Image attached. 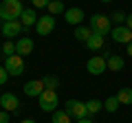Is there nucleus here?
<instances>
[{
    "label": "nucleus",
    "instance_id": "27",
    "mask_svg": "<svg viewBox=\"0 0 132 123\" xmlns=\"http://www.w3.org/2000/svg\"><path fill=\"white\" fill-rule=\"evenodd\" d=\"M31 2H33V7H40V9H42V7H48L51 0H31Z\"/></svg>",
    "mask_w": 132,
    "mask_h": 123
},
{
    "label": "nucleus",
    "instance_id": "13",
    "mask_svg": "<svg viewBox=\"0 0 132 123\" xmlns=\"http://www.w3.org/2000/svg\"><path fill=\"white\" fill-rule=\"evenodd\" d=\"M106 66H108V71L117 73V71H123V66H126V61H123L121 55H110V53H106Z\"/></svg>",
    "mask_w": 132,
    "mask_h": 123
},
{
    "label": "nucleus",
    "instance_id": "25",
    "mask_svg": "<svg viewBox=\"0 0 132 123\" xmlns=\"http://www.w3.org/2000/svg\"><path fill=\"white\" fill-rule=\"evenodd\" d=\"M110 20H112V22H117V24H126V20H128V15L123 13V11H114V13L110 15Z\"/></svg>",
    "mask_w": 132,
    "mask_h": 123
},
{
    "label": "nucleus",
    "instance_id": "19",
    "mask_svg": "<svg viewBox=\"0 0 132 123\" xmlns=\"http://www.w3.org/2000/svg\"><path fill=\"white\" fill-rule=\"evenodd\" d=\"M93 35V29L90 27H77L75 29V40H79V42H88V38Z\"/></svg>",
    "mask_w": 132,
    "mask_h": 123
},
{
    "label": "nucleus",
    "instance_id": "23",
    "mask_svg": "<svg viewBox=\"0 0 132 123\" xmlns=\"http://www.w3.org/2000/svg\"><path fill=\"white\" fill-rule=\"evenodd\" d=\"M0 53H5L7 57H9V55H15V42H11V40H7V42L2 44V51H0Z\"/></svg>",
    "mask_w": 132,
    "mask_h": 123
},
{
    "label": "nucleus",
    "instance_id": "1",
    "mask_svg": "<svg viewBox=\"0 0 132 123\" xmlns=\"http://www.w3.org/2000/svg\"><path fill=\"white\" fill-rule=\"evenodd\" d=\"M22 11H24V7H22L20 0H2V2H0V18H2V22L20 20Z\"/></svg>",
    "mask_w": 132,
    "mask_h": 123
},
{
    "label": "nucleus",
    "instance_id": "10",
    "mask_svg": "<svg viewBox=\"0 0 132 123\" xmlns=\"http://www.w3.org/2000/svg\"><path fill=\"white\" fill-rule=\"evenodd\" d=\"M22 22L20 20H9V22H2V33H5V38H15V35L22 33Z\"/></svg>",
    "mask_w": 132,
    "mask_h": 123
},
{
    "label": "nucleus",
    "instance_id": "17",
    "mask_svg": "<svg viewBox=\"0 0 132 123\" xmlns=\"http://www.w3.org/2000/svg\"><path fill=\"white\" fill-rule=\"evenodd\" d=\"M117 99L121 106H132V88H121L117 92Z\"/></svg>",
    "mask_w": 132,
    "mask_h": 123
},
{
    "label": "nucleus",
    "instance_id": "18",
    "mask_svg": "<svg viewBox=\"0 0 132 123\" xmlns=\"http://www.w3.org/2000/svg\"><path fill=\"white\" fill-rule=\"evenodd\" d=\"M46 9H48V13H51V15H60V13H66V7H64V2H62V0H51Z\"/></svg>",
    "mask_w": 132,
    "mask_h": 123
},
{
    "label": "nucleus",
    "instance_id": "12",
    "mask_svg": "<svg viewBox=\"0 0 132 123\" xmlns=\"http://www.w3.org/2000/svg\"><path fill=\"white\" fill-rule=\"evenodd\" d=\"M0 106H2V110H7V112H15L20 106L18 97L13 95V92H5V95L0 97Z\"/></svg>",
    "mask_w": 132,
    "mask_h": 123
},
{
    "label": "nucleus",
    "instance_id": "8",
    "mask_svg": "<svg viewBox=\"0 0 132 123\" xmlns=\"http://www.w3.org/2000/svg\"><path fill=\"white\" fill-rule=\"evenodd\" d=\"M86 68H88L90 75H101V73H106V71H108V66H106V57L104 55L90 57V59L86 61Z\"/></svg>",
    "mask_w": 132,
    "mask_h": 123
},
{
    "label": "nucleus",
    "instance_id": "32",
    "mask_svg": "<svg viewBox=\"0 0 132 123\" xmlns=\"http://www.w3.org/2000/svg\"><path fill=\"white\" fill-rule=\"evenodd\" d=\"M20 123H35L33 119H24V121H20Z\"/></svg>",
    "mask_w": 132,
    "mask_h": 123
},
{
    "label": "nucleus",
    "instance_id": "20",
    "mask_svg": "<svg viewBox=\"0 0 132 123\" xmlns=\"http://www.w3.org/2000/svg\"><path fill=\"white\" fill-rule=\"evenodd\" d=\"M119 99H117V95H112V97H108V99L104 101V110H108V112H117L119 110Z\"/></svg>",
    "mask_w": 132,
    "mask_h": 123
},
{
    "label": "nucleus",
    "instance_id": "33",
    "mask_svg": "<svg viewBox=\"0 0 132 123\" xmlns=\"http://www.w3.org/2000/svg\"><path fill=\"white\" fill-rule=\"evenodd\" d=\"M99 2H110V0H99Z\"/></svg>",
    "mask_w": 132,
    "mask_h": 123
},
{
    "label": "nucleus",
    "instance_id": "2",
    "mask_svg": "<svg viewBox=\"0 0 132 123\" xmlns=\"http://www.w3.org/2000/svg\"><path fill=\"white\" fill-rule=\"evenodd\" d=\"M110 15H104V13H95L93 18H90V29H93V33H97V35H108L112 29H110Z\"/></svg>",
    "mask_w": 132,
    "mask_h": 123
},
{
    "label": "nucleus",
    "instance_id": "4",
    "mask_svg": "<svg viewBox=\"0 0 132 123\" xmlns=\"http://www.w3.org/2000/svg\"><path fill=\"white\" fill-rule=\"evenodd\" d=\"M66 112H68V117L71 119H86L88 117V108H86L84 101H77V99H71V101H66Z\"/></svg>",
    "mask_w": 132,
    "mask_h": 123
},
{
    "label": "nucleus",
    "instance_id": "21",
    "mask_svg": "<svg viewBox=\"0 0 132 123\" xmlns=\"http://www.w3.org/2000/svg\"><path fill=\"white\" fill-rule=\"evenodd\" d=\"M51 123H71V117L66 110H55L53 112V121Z\"/></svg>",
    "mask_w": 132,
    "mask_h": 123
},
{
    "label": "nucleus",
    "instance_id": "7",
    "mask_svg": "<svg viewBox=\"0 0 132 123\" xmlns=\"http://www.w3.org/2000/svg\"><path fill=\"white\" fill-rule=\"evenodd\" d=\"M53 29H55V18H53L51 13H48V15H40L38 22H35V31H38V35H51Z\"/></svg>",
    "mask_w": 132,
    "mask_h": 123
},
{
    "label": "nucleus",
    "instance_id": "29",
    "mask_svg": "<svg viewBox=\"0 0 132 123\" xmlns=\"http://www.w3.org/2000/svg\"><path fill=\"white\" fill-rule=\"evenodd\" d=\"M126 27H128V29H130V31H132V13L128 15V20H126Z\"/></svg>",
    "mask_w": 132,
    "mask_h": 123
},
{
    "label": "nucleus",
    "instance_id": "28",
    "mask_svg": "<svg viewBox=\"0 0 132 123\" xmlns=\"http://www.w3.org/2000/svg\"><path fill=\"white\" fill-rule=\"evenodd\" d=\"M0 123H9V112L7 110H0Z\"/></svg>",
    "mask_w": 132,
    "mask_h": 123
},
{
    "label": "nucleus",
    "instance_id": "22",
    "mask_svg": "<svg viewBox=\"0 0 132 123\" xmlns=\"http://www.w3.org/2000/svg\"><path fill=\"white\" fill-rule=\"evenodd\" d=\"M86 108H88V114H97L99 110L104 108V101H99V99H90V101H86Z\"/></svg>",
    "mask_w": 132,
    "mask_h": 123
},
{
    "label": "nucleus",
    "instance_id": "15",
    "mask_svg": "<svg viewBox=\"0 0 132 123\" xmlns=\"http://www.w3.org/2000/svg\"><path fill=\"white\" fill-rule=\"evenodd\" d=\"M20 22H22V27H35V22H38V13L33 9H24L22 15H20Z\"/></svg>",
    "mask_w": 132,
    "mask_h": 123
},
{
    "label": "nucleus",
    "instance_id": "24",
    "mask_svg": "<svg viewBox=\"0 0 132 123\" xmlns=\"http://www.w3.org/2000/svg\"><path fill=\"white\" fill-rule=\"evenodd\" d=\"M44 86H46V88H51V90H55L57 88V86H60V81H57V77H53V75H46V77H44Z\"/></svg>",
    "mask_w": 132,
    "mask_h": 123
},
{
    "label": "nucleus",
    "instance_id": "6",
    "mask_svg": "<svg viewBox=\"0 0 132 123\" xmlns=\"http://www.w3.org/2000/svg\"><path fill=\"white\" fill-rule=\"evenodd\" d=\"M110 38H112L117 44H126L128 46V44L132 42V31L126 27V24H119V27H114L112 31H110Z\"/></svg>",
    "mask_w": 132,
    "mask_h": 123
},
{
    "label": "nucleus",
    "instance_id": "14",
    "mask_svg": "<svg viewBox=\"0 0 132 123\" xmlns=\"http://www.w3.org/2000/svg\"><path fill=\"white\" fill-rule=\"evenodd\" d=\"M15 53L22 55V57L31 55V53H33V40L31 38H20L18 42H15Z\"/></svg>",
    "mask_w": 132,
    "mask_h": 123
},
{
    "label": "nucleus",
    "instance_id": "30",
    "mask_svg": "<svg viewBox=\"0 0 132 123\" xmlns=\"http://www.w3.org/2000/svg\"><path fill=\"white\" fill-rule=\"evenodd\" d=\"M77 123H93V121H90V119L86 117V119H79V121H77Z\"/></svg>",
    "mask_w": 132,
    "mask_h": 123
},
{
    "label": "nucleus",
    "instance_id": "26",
    "mask_svg": "<svg viewBox=\"0 0 132 123\" xmlns=\"http://www.w3.org/2000/svg\"><path fill=\"white\" fill-rule=\"evenodd\" d=\"M9 73H7V68L5 66H0V86H2V84H7V79H9Z\"/></svg>",
    "mask_w": 132,
    "mask_h": 123
},
{
    "label": "nucleus",
    "instance_id": "16",
    "mask_svg": "<svg viewBox=\"0 0 132 123\" xmlns=\"http://www.w3.org/2000/svg\"><path fill=\"white\" fill-rule=\"evenodd\" d=\"M86 46H88L90 51H99V48H104V35L93 33V35L88 38V42H86Z\"/></svg>",
    "mask_w": 132,
    "mask_h": 123
},
{
    "label": "nucleus",
    "instance_id": "9",
    "mask_svg": "<svg viewBox=\"0 0 132 123\" xmlns=\"http://www.w3.org/2000/svg\"><path fill=\"white\" fill-rule=\"evenodd\" d=\"M22 90H24V95H27V97H40L44 90H46V86H44L42 79H31V81L24 84Z\"/></svg>",
    "mask_w": 132,
    "mask_h": 123
},
{
    "label": "nucleus",
    "instance_id": "5",
    "mask_svg": "<svg viewBox=\"0 0 132 123\" xmlns=\"http://www.w3.org/2000/svg\"><path fill=\"white\" fill-rule=\"evenodd\" d=\"M5 68H7V73H9L11 77H18V75H22L24 73V57L22 55H9L5 59Z\"/></svg>",
    "mask_w": 132,
    "mask_h": 123
},
{
    "label": "nucleus",
    "instance_id": "3",
    "mask_svg": "<svg viewBox=\"0 0 132 123\" xmlns=\"http://www.w3.org/2000/svg\"><path fill=\"white\" fill-rule=\"evenodd\" d=\"M38 99H40V108H42L44 112H55L57 110V90L46 88Z\"/></svg>",
    "mask_w": 132,
    "mask_h": 123
},
{
    "label": "nucleus",
    "instance_id": "11",
    "mask_svg": "<svg viewBox=\"0 0 132 123\" xmlns=\"http://www.w3.org/2000/svg\"><path fill=\"white\" fill-rule=\"evenodd\" d=\"M64 18H66V22L68 24H73V27H77V24H81L84 22V9H79V7H73V9H66V13H64Z\"/></svg>",
    "mask_w": 132,
    "mask_h": 123
},
{
    "label": "nucleus",
    "instance_id": "31",
    "mask_svg": "<svg viewBox=\"0 0 132 123\" xmlns=\"http://www.w3.org/2000/svg\"><path fill=\"white\" fill-rule=\"evenodd\" d=\"M128 55H130V57H132V42H130V44H128Z\"/></svg>",
    "mask_w": 132,
    "mask_h": 123
}]
</instances>
